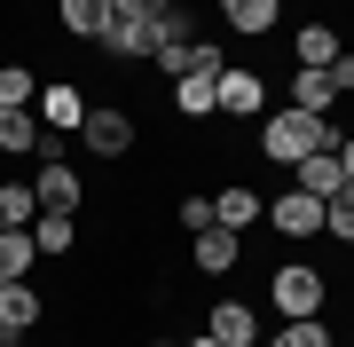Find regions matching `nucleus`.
I'll return each instance as SVG.
<instances>
[{
    "label": "nucleus",
    "mask_w": 354,
    "mask_h": 347,
    "mask_svg": "<svg viewBox=\"0 0 354 347\" xmlns=\"http://www.w3.org/2000/svg\"><path fill=\"white\" fill-rule=\"evenodd\" d=\"M260 142H268V158H283V166H299V158H315V150H339V134H330L323 118H307V111H276L260 127Z\"/></svg>",
    "instance_id": "nucleus-1"
},
{
    "label": "nucleus",
    "mask_w": 354,
    "mask_h": 347,
    "mask_svg": "<svg viewBox=\"0 0 354 347\" xmlns=\"http://www.w3.org/2000/svg\"><path fill=\"white\" fill-rule=\"evenodd\" d=\"M111 55H158V0H118L111 24H102Z\"/></svg>",
    "instance_id": "nucleus-2"
},
{
    "label": "nucleus",
    "mask_w": 354,
    "mask_h": 347,
    "mask_svg": "<svg viewBox=\"0 0 354 347\" xmlns=\"http://www.w3.org/2000/svg\"><path fill=\"white\" fill-rule=\"evenodd\" d=\"M276 308H283V323H315L323 316V276L315 269H276Z\"/></svg>",
    "instance_id": "nucleus-3"
},
{
    "label": "nucleus",
    "mask_w": 354,
    "mask_h": 347,
    "mask_svg": "<svg viewBox=\"0 0 354 347\" xmlns=\"http://www.w3.org/2000/svg\"><path fill=\"white\" fill-rule=\"evenodd\" d=\"M299 197H315V206H330V197L346 190V166H339V150H315V158H299Z\"/></svg>",
    "instance_id": "nucleus-4"
},
{
    "label": "nucleus",
    "mask_w": 354,
    "mask_h": 347,
    "mask_svg": "<svg viewBox=\"0 0 354 347\" xmlns=\"http://www.w3.org/2000/svg\"><path fill=\"white\" fill-rule=\"evenodd\" d=\"M268 221H276L283 237H315V229H323V206L291 190V197H268Z\"/></svg>",
    "instance_id": "nucleus-5"
},
{
    "label": "nucleus",
    "mask_w": 354,
    "mask_h": 347,
    "mask_svg": "<svg viewBox=\"0 0 354 347\" xmlns=\"http://www.w3.org/2000/svg\"><path fill=\"white\" fill-rule=\"evenodd\" d=\"M213 111L252 118V111H260V79H252V71H221V79H213Z\"/></svg>",
    "instance_id": "nucleus-6"
},
{
    "label": "nucleus",
    "mask_w": 354,
    "mask_h": 347,
    "mask_svg": "<svg viewBox=\"0 0 354 347\" xmlns=\"http://www.w3.org/2000/svg\"><path fill=\"white\" fill-rule=\"evenodd\" d=\"M87 150H102V158H127V142H134V127H127V111H87Z\"/></svg>",
    "instance_id": "nucleus-7"
},
{
    "label": "nucleus",
    "mask_w": 354,
    "mask_h": 347,
    "mask_svg": "<svg viewBox=\"0 0 354 347\" xmlns=\"http://www.w3.org/2000/svg\"><path fill=\"white\" fill-rule=\"evenodd\" d=\"M39 118H48L55 134H79V127H87V103H79V87H39Z\"/></svg>",
    "instance_id": "nucleus-8"
},
{
    "label": "nucleus",
    "mask_w": 354,
    "mask_h": 347,
    "mask_svg": "<svg viewBox=\"0 0 354 347\" xmlns=\"http://www.w3.org/2000/svg\"><path fill=\"white\" fill-rule=\"evenodd\" d=\"M32 323H39V292H32V284H0V332H32Z\"/></svg>",
    "instance_id": "nucleus-9"
},
{
    "label": "nucleus",
    "mask_w": 354,
    "mask_h": 347,
    "mask_svg": "<svg viewBox=\"0 0 354 347\" xmlns=\"http://www.w3.org/2000/svg\"><path fill=\"white\" fill-rule=\"evenodd\" d=\"M268 206V197H252V190H221L213 197V229H228V237H244L252 229V213Z\"/></svg>",
    "instance_id": "nucleus-10"
},
{
    "label": "nucleus",
    "mask_w": 354,
    "mask_h": 347,
    "mask_svg": "<svg viewBox=\"0 0 354 347\" xmlns=\"http://www.w3.org/2000/svg\"><path fill=\"white\" fill-rule=\"evenodd\" d=\"M32 197H39V213H71L79 206V174L71 166H48V174L32 181Z\"/></svg>",
    "instance_id": "nucleus-11"
},
{
    "label": "nucleus",
    "mask_w": 354,
    "mask_h": 347,
    "mask_svg": "<svg viewBox=\"0 0 354 347\" xmlns=\"http://www.w3.org/2000/svg\"><path fill=\"white\" fill-rule=\"evenodd\" d=\"M205 339H221V347H252V308H236V300H221V308L205 316Z\"/></svg>",
    "instance_id": "nucleus-12"
},
{
    "label": "nucleus",
    "mask_w": 354,
    "mask_h": 347,
    "mask_svg": "<svg viewBox=\"0 0 354 347\" xmlns=\"http://www.w3.org/2000/svg\"><path fill=\"white\" fill-rule=\"evenodd\" d=\"M39 260V244L32 229H0V284H24V269Z\"/></svg>",
    "instance_id": "nucleus-13"
},
{
    "label": "nucleus",
    "mask_w": 354,
    "mask_h": 347,
    "mask_svg": "<svg viewBox=\"0 0 354 347\" xmlns=\"http://www.w3.org/2000/svg\"><path fill=\"white\" fill-rule=\"evenodd\" d=\"M236 253H244V237H228V229H205V237H197V269H205V276L236 269Z\"/></svg>",
    "instance_id": "nucleus-14"
},
{
    "label": "nucleus",
    "mask_w": 354,
    "mask_h": 347,
    "mask_svg": "<svg viewBox=\"0 0 354 347\" xmlns=\"http://www.w3.org/2000/svg\"><path fill=\"white\" fill-rule=\"evenodd\" d=\"M330 95H339V87H330L323 71H299V79H291V111H307V118H323Z\"/></svg>",
    "instance_id": "nucleus-15"
},
{
    "label": "nucleus",
    "mask_w": 354,
    "mask_h": 347,
    "mask_svg": "<svg viewBox=\"0 0 354 347\" xmlns=\"http://www.w3.org/2000/svg\"><path fill=\"white\" fill-rule=\"evenodd\" d=\"M339 55H346V48L330 39V24H307V32H299V64H307V71H330Z\"/></svg>",
    "instance_id": "nucleus-16"
},
{
    "label": "nucleus",
    "mask_w": 354,
    "mask_h": 347,
    "mask_svg": "<svg viewBox=\"0 0 354 347\" xmlns=\"http://www.w3.org/2000/svg\"><path fill=\"white\" fill-rule=\"evenodd\" d=\"M0 150H39V111H0Z\"/></svg>",
    "instance_id": "nucleus-17"
},
{
    "label": "nucleus",
    "mask_w": 354,
    "mask_h": 347,
    "mask_svg": "<svg viewBox=\"0 0 354 347\" xmlns=\"http://www.w3.org/2000/svg\"><path fill=\"white\" fill-rule=\"evenodd\" d=\"M102 24H111V8H102V0H64V32L102 39Z\"/></svg>",
    "instance_id": "nucleus-18"
},
{
    "label": "nucleus",
    "mask_w": 354,
    "mask_h": 347,
    "mask_svg": "<svg viewBox=\"0 0 354 347\" xmlns=\"http://www.w3.org/2000/svg\"><path fill=\"white\" fill-rule=\"evenodd\" d=\"M32 103H39V79L8 64V71H0V111H32Z\"/></svg>",
    "instance_id": "nucleus-19"
},
{
    "label": "nucleus",
    "mask_w": 354,
    "mask_h": 347,
    "mask_svg": "<svg viewBox=\"0 0 354 347\" xmlns=\"http://www.w3.org/2000/svg\"><path fill=\"white\" fill-rule=\"evenodd\" d=\"M71 237H79L71 213H39V221H32V244H39V253H71Z\"/></svg>",
    "instance_id": "nucleus-20"
},
{
    "label": "nucleus",
    "mask_w": 354,
    "mask_h": 347,
    "mask_svg": "<svg viewBox=\"0 0 354 347\" xmlns=\"http://www.w3.org/2000/svg\"><path fill=\"white\" fill-rule=\"evenodd\" d=\"M228 24H236V32H268V24H276V0H228Z\"/></svg>",
    "instance_id": "nucleus-21"
},
{
    "label": "nucleus",
    "mask_w": 354,
    "mask_h": 347,
    "mask_svg": "<svg viewBox=\"0 0 354 347\" xmlns=\"http://www.w3.org/2000/svg\"><path fill=\"white\" fill-rule=\"evenodd\" d=\"M39 221V197L32 190H0V229H32Z\"/></svg>",
    "instance_id": "nucleus-22"
},
{
    "label": "nucleus",
    "mask_w": 354,
    "mask_h": 347,
    "mask_svg": "<svg viewBox=\"0 0 354 347\" xmlns=\"http://www.w3.org/2000/svg\"><path fill=\"white\" fill-rule=\"evenodd\" d=\"M323 229L354 244V190H339V197H330V206H323Z\"/></svg>",
    "instance_id": "nucleus-23"
},
{
    "label": "nucleus",
    "mask_w": 354,
    "mask_h": 347,
    "mask_svg": "<svg viewBox=\"0 0 354 347\" xmlns=\"http://www.w3.org/2000/svg\"><path fill=\"white\" fill-rule=\"evenodd\" d=\"M174 103L189 118H205V111H213V87H205V79H174Z\"/></svg>",
    "instance_id": "nucleus-24"
},
{
    "label": "nucleus",
    "mask_w": 354,
    "mask_h": 347,
    "mask_svg": "<svg viewBox=\"0 0 354 347\" xmlns=\"http://www.w3.org/2000/svg\"><path fill=\"white\" fill-rule=\"evenodd\" d=\"M228 64H221V48H189V64H181V79H205V87H213Z\"/></svg>",
    "instance_id": "nucleus-25"
},
{
    "label": "nucleus",
    "mask_w": 354,
    "mask_h": 347,
    "mask_svg": "<svg viewBox=\"0 0 354 347\" xmlns=\"http://www.w3.org/2000/svg\"><path fill=\"white\" fill-rule=\"evenodd\" d=\"M268 347H330V332H323V323H283Z\"/></svg>",
    "instance_id": "nucleus-26"
},
{
    "label": "nucleus",
    "mask_w": 354,
    "mask_h": 347,
    "mask_svg": "<svg viewBox=\"0 0 354 347\" xmlns=\"http://www.w3.org/2000/svg\"><path fill=\"white\" fill-rule=\"evenodd\" d=\"M181 229H189V237L213 229V197H181Z\"/></svg>",
    "instance_id": "nucleus-27"
},
{
    "label": "nucleus",
    "mask_w": 354,
    "mask_h": 347,
    "mask_svg": "<svg viewBox=\"0 0 354 347\" xmlns=\"http://www.w3.org/2000/svg\"><path fill=\"white\" fill-rule=\"evenodd\" d=\"M339 166H346V190H354V142H339Z\"/></svg>",
    "instance_id": "nucleus-28"
},
{
    "label": "nucleus",
    "mask_w": 354,
    "mask_h": 347,
    "mask_svg": "<svg viewBox=\"0 0 354 347\" xmlns=\"http://www.w3.org/2000/svg\"><path fill=\"white\" fill-rule=\"evenodd\" d=\"M189 347H221V339H205V332H197V339H189Z\"/></svg>",
    "instance_id": "nucleus-29"
},
{
    "label": "nucleus",
    "mask_w": 354,
    "mask_h": 347,
    "mask_svg": "<svg viewBox=\"0 0 354 347\" xmlns=\"http://www.w3.org/2000/svg\"><path fill=\"white\" fill-rule=\"evenodd\" d=\"M0 347H8V332H0Z\"/></svg>",
    "instance_id": "nucleus-30"
},
{
    "label": "nucleus",
    "mask_w": 354,
    "mask_h": 347,
    "mask_svg": "<svg viewBox=\"0 0 354 347\" xmlns=\"http://www.w3.org/2000/svg\"><path fill=\"white\" fill-rule=\"evenodd\" d=\"M158 347H165V339H158Z\"/></svg>",
    "instance_id": "nucleus-31"
},
{
    "label": "nucleus",
    "mask_w": 354,
    "mask_h": 347,
    "mask_svg": "<svg viewBox=\"0 0 354 347\" xmlns=\"http://www.w3.org/2000/svg\"><path fill=\"white\" fill-rule=\"evenodd\" d=\"M8 347H16V339H8Z\"/></svg>",
    "instance_id": "nucleus-32"
}]
</instances>
